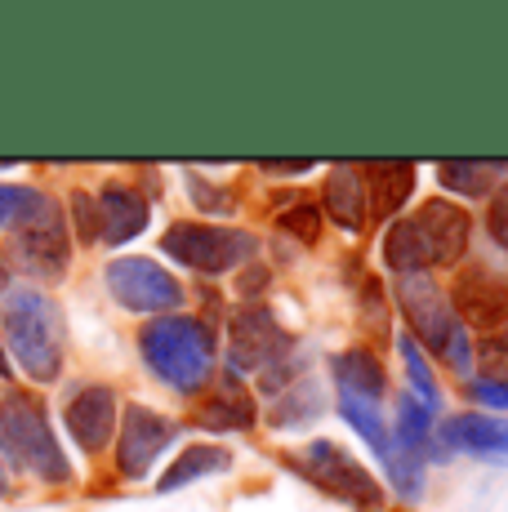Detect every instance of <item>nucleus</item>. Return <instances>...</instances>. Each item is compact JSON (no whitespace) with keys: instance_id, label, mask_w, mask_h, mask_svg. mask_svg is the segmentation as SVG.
<instances>
[{"instance_id":"nucleus-1","label":"nucleus","mask_w":508,"mask_h":512,"mask_svg":"<svg viewBox=\"0 0 508 512\" xmlns=\"http://www.w3.org/2000/svg\"><path fill=\"white\" fill-rule=\"evenodd\" d=\"M468 210L451 205L446 196L419 205L410 219H397L384 236V259L397 277H410V272H428L442 268V263H455L459 254L468 250Z\"/></svg>"},{"instance_id":"nucleus-2","label":"nucleus","mask_w":508,"mask_h":512,"mask_svg":"<svg viewBox=\"0 0 508 512\" xmlns=\"http://www.w3.org/2000/svg\"><path fill=\"white\" fill-rule=\"evenodd\" d=\"M0 330L27 379L54 383L63 374V317L41 290H5Z\"/></svg>"},{"instance_id":"nucleus-3","label":"nucleus","mask_w":508,"mask_h":512,"mask_svg":"<svg viewBox=\"0 0 508 512\" xmlns=\"http://www.w3.org/2000/svg\"><path fill=\"white\" fill-rule=\"evenodd\" d=\"M139 352L156 379L179 392H197L214 370L210 330L192 317H156L139 334Z\"/></svg>"},{"instance_id":"nucleus-4","label":"nucleus","mask_w":508,"mask_h":512,"mask_svg":"<svg viewBox=\"0 0 508 512\" xmlns=\"http://www.w3.org/2000/svg\"><path fill=\"white\" fill-rule=\"evenodd\" d=\"M0 450L18 468H27L32 477L50 481V486H63L72 477V464H67L63 446L54 441L50 415L32 392H9L0 401Z\"/></svg>"},{"instance_id":"nucleus-5","label":"nucleus","mask_w":508,"mask_h":512,"mask_svg":"<svg viewBox=\"0 0 508 512\" xmlns=\"http://www.w3.org/2000/svg\"><path fill=\"white\" fill-rule=\"evenodd\" d=\"M397 303H402L410 330L437 352L446 357L459 374H468L473 366V348H468V334L459 326V317L446 303L442 285H437L428 272H410V277H397Z\"/></svg>"},{"instance_id":"nucleus-6","label":"nucleus","mask_w":508,"mask_h":512,"mask_svg":"<svg viewBox=\"0 0 508 512\" xmlns=\"http://www.w3.org/2000/svg\"><path fill=\"white\" fill-rule=\"evenodd\" d=\"M290 464H295V472L308 477L312 486L335 495L339 504H353L361 512L384 508V486H379L344 446H335V441H308L299 455H290Z\"/></svg>"},{"instance_id":"nucleus-7","label":"nucleus","mask_w":508,"mask_h":512,"mask_svg":"<svg viewBox=\"0 0 508 512\" xmlns=\"http://www.w3.org/2000/svg\"><path fill=\"white\" fill-rule=\"evenodd\" d=\"M161 254H170L183 268L219 277V272L246 263L250 254H259V236H250L241 228H219V223H174L161 236Z\"/></svg>"},{"instance_id":"nucleus-8","label":"nucleus","mask_w":508,"mask_h":512,"mask_svg":"<svg viewBox=\"0 0 508 512\" xmlns=\"http://www.w3.org/2000/svg\"><path fill=\"white\" fill-rule=\"evenodd\" d=\"M14 232V259L23 263L27 272H36V277H45V281H58L67 272V223H63V214H58V205H54V196H36V205L27 210V219L18 223V228H9Z\"/></svg>"},{"instance_id":"nucleus-9","label":"nucleus","mask_w":508,"mask_h":512,"mask_svg":"<svg viewBox=\"0 0 508 512\" xmlns=\"http://www.w3.org/2000/svg\"><path fill=\"white\" fill-rule=\"evenodd\" d=\"M103 281L112 299L130 312H170L183 303V285L152 259H112Z\"/></svg>"},{"instance_id":"nucleus-10","label":"nucleus","mask_w":508,"mask_h":512,"mask_svg":"<svg viewBox=\"0 0 508 512\" xmlns=\"http://www.w3.org/2000/svg\"><path fill=\"white\" fill-rule=\"evenodd\" d=\"M228 343L237 370H272L281 361H290V348H295V339L277 326V317L263 303H246V308L232 312Z\"/></svg>"},{"instance_id":"nucleus-11","label":"nucleus","mask_w":508,"mask_h":512,"mask_svg":"<svg viewBox=\"0 0 508 512\" xmlns=\"http://www.w3.org/2000/svg\"><path fill=\"white\" fill-rule=\"evenodd\" d=\"M174 437H179V432H174L170 419L139 406V401H130L125 419H121V432H116V468H121V477L125 481L148 477L152 464L161 459V450L174 446Z\"/></svg>"},{"instance_id":"nucleus-12","label":"nucleus","mask_w":508,"mask_h":512,"mask_svg":"<svg viewBox=\"0 0 508 512\" xmlns=\"http://www.w3.org/2000/svg\"><path fill=\"white\" fill-rule=\"evenodd\" d=\"M455 312L468 326H482V330L508 326V277L491 268H468L455 281Z\"/></svg>"},{"instance_id":"nucleus-13","label":"nucleus","mask_w":508,"mask_h":512,"mask_svg":"<svg viewBox=\"0 0 508 512\" xmlns=\"http://www.w3.org/2000/svg\"><path fill=\"white\" fill-rule=\"evenodd\" d=\"M63 423L85 455H99L116 437V392L112 388H81L63 410Z\"/></svg>"},{"instance_id":"nucleus-14","label":"nucleus","mask_w":508,"mask_h":512,"mask_svg":"<svg viewBox=\"0 0 508 512\" xmlns=\"http://www.w3.org/2000/svg\"><path fill=\"white\" fill-rule=\"evenodd\" d=\"M361 179H366V219L388 223L410 201V192H415V165L375 161V165H361Z\"/></svg>"},{"instance_id":"nucleus-15","label":"nucleus","mask_w":508,"mask_h":512,"mask_svg":"<svg viewBox=\"0 0 508 512\" xmlns=\"http://www.w3.org/2000/svg\"><path fill=\"white\" fill-rule=\"evenodd\" d=\"M94 205H99V241H107V245L134 241V236L148 228V219H152V205L143 201V192L121 187V183L103 187V196Z\"/></svg>"},{"instance_id":"nucleus-16","label":"nucleus","mask_w":508,"mask_h":512,"mask_svg":"<svg viewBox=\"0 0 508 512\" xmlns=\"http://www.w3.org/2000/svg\"><path fill=\"white\" fill-rule=\"evenodd\" d=\"M442 446L482 459H508V423L491 415H451L442 423Z\"/></svg>"},{"instance_id":"nucleus-17","label":"nucleus","mask_w":508,"mask_h":512,"mask_svg":"<svg viewBox=\"0 0 508 512\" xmlns=\"http://www.w3.org/2000/svg\"><path fill=\"white\" fill-rule=\"evenodd\" d=\"M326 210L330 219L339 223L344 232H361L366 223V179H361V165L344 161L330 170L326 179Z\"/></svg>"},{"instance_id":"nucleus-18","label":"nucleus","mask_w":508,"mask_h":512,"mask_svg":"<svg viewBox=\"0 0 508 512\" xmlns=\"http://www.w3.org/2000/svg\"><path fill=\"white\" fill-rule=\"evenodd\" d=\"M330 370H335L339 397H357V401L379 406V397H384V366H379V357L370 348L344 352V357L330 361Z\"/></svg>"},{"instance_id":"nucleus-19","label":"nucleus","mask_w":508,"mask_h":512,"mask_svg":"<svg viewBox=\"0 0 508 512\" xmlns=\"http://www.w3.org/2000/svg\"><path fill=\"white\" fill-rule=\"evenodd\" d=\"M228 468H232V450H223V446H192V450H183V455L174 459L170 472H161L156 490H179V486H188V481L214 477V472H228Z\"/></svg>"},{"instance_id":"nucleus-20","label":"nucleus","mask_w":508,"mask_h":512,"mask_svg":"<svg viewBox=\"0 0 508 512\" xmlns=\"http://www.w3.org/2000/svg\"><path fill=\"white\" fill-rule=\"evenodd\" d=\"M201 423L205 428H250L254 423V401L250 392L237 383V374L228 370V379H223V388L210 397V406L201 410Z\"/></svg>"},{"instance_id":"nucleus-21","label":"nucleus","mask_w":508,"mask_h":512,"mask_svg":"<svg viewBox=\"0 0 508 512\" xmlns=\"http://www.w3.org/2000/svg\"><path fill=\"white\" fill-rule=\"evenodd\" d=\"M428 419H433V410H424V406H419V401L406 392V397L397 401V437H393V441H397L402 450H410V455L424 459V450L433 446V423H428Z\"/></svg>"},{"instance_id":"nucleus-22","label":"nucleus","mask_w":508,"mask_h":512,"mask_svg":"<svg viewBox=\"0 0 508 512\" xmlns=\"http://www.w3.org/2000/svg\"><path fill=\"white\" fill-rule=\"evenodd\" d=\"M508 165L491 161V165H477V161H442L437 165V179H442L451 192H464V196H482Z\"/></svg>"},{"instance_id":"nucleus-23","label":"nucleus","mask_w":508,"mask_h":512,"mask_svg":"<svg viewBox=\"0 0 508 512\" xmlns=\"http://www.w3.org/2000/svg\"><path fill=\"white\" fill-rule=\"evenodd\" d=\"M339 415H344L361 432V437H366V446H375L379 459L393 450V432H388V423H384V415H379V406H370V401H357V397H339Z\"/></svg>"},{"instance_id":"nucleus-24","label":"nucleus","mask_w":508,"mask_h":512,"mask_svg":"<svg viewBox=\"0 0 508 512\" xmlns=\"http://www.w3.org/2000/svg\"><path fill=\"white\" fill-rule=\"evenodd\" d=\"M397 352H402L406 374H410V383H415V392H410V397H415L424 410H433V415H437V406H442V401H437V379H433V370H428L419 343L410 339V334H402V339H397Z\"/></svg>"},{"instance_id":"nucleus-25","label":"nucleus","mask_w":508,"mask_h":512,"mask_svg":"<svg viewBox=\"0 0 508 512\" xmlns=\"http://www.w3.org/2000/svg\"><path fill=\"white\" fill-rule=\"evenodd\" d=\"M477 361H482L486 383H504L508 388V334H486L482 348H477Z\"/></svg>"},{"instance_id":"nucleus-26","label":"nucleus","mask_w":508,"mask_h":512,"mask_svg":"<svg viewBox=\"0 0 508 512\" xmlns=\"http://www.w3.org/2000/svg\"><path fill=\"white\" fill-rule=\"evenodd\" d=\"M36 187H14V183H0V228H18L27 219V210L36 205Z\"/></svg>"},{"instance_id":"nucleus-27","label":"nucleus","mask_w":508,"mask_h":512,"mask_svg":"<svg viewBox=\"0 0 508 512\" xmlns=\"http://www.w3.org/2000/svg\"><path fill=\"white\" fill-rule=\"evenodd\" d=\"M321 415V397H317V388L312 383H304V388H295L290 392V410H277V423H299V419H317Z\"/></svg>"},{"instance_id":"nucleus-28","label":"nucleus","mask_w":508,"mask_h":512,"mask_svg":"<svg viewBox=\"0 0 508 512\" xmlns=\"http://www.w3.org/2000/svg\"><path fill=\"white\" fill-rule=\"evenodd\" d=\"M72 214H76V232H81V241H99V205H94L90 192L72 196Z\"/></svg>"},{"instance_id":"nucleus-29","label":"nucleus","mask_w":508,"mask_h":512,"mask_svg":"<svg viewBox=\"0 0 508 512\" xmlns=\"http://www.w3.org/2000/svg\"><path fill=\"white\" fill-rule=\"evenodd\" d=\"M486 232L508 250V183H500V192L491 196V210H486Z\"/></svg>"},{"instance_id":"nucleus-30","label":"nucleus","mask_w":508,"mask_h":512,"mask_svg":"<svg viewBox=\"0 0 508 512\" xmlns=\"http://www.w3.org/2000/svg\"><path fill=\"white\" fill-rule=\"evenodd\" d=\"M281 228H290L295 236H304V241H317V205H295V210H286V219H281Z\"/></svg>"},{"instance_id":"nucleus-31","label":"nucleus","mask_w":508,"mask_h":512,"mask_svg":"<svg viewBox=\"0 0 508 512\" xmlns=\"http://www.w3.org/2000/svg\"><path fill=\"white\" fill-rule=\"evenodd\" d=\"M468 392H473V401H482V406H491V410H508V388H504V383L473 379V383H468Z\"/></svg>"},{"instance_id":"nucleus-32","label":"nucleus","mask_w":508,"mask_h":512,"mask_svg":"<svg viewBox=\"0 0 508 512\" xmlns=\"http://www.w3.org/2000/svg\"><path fill=\"white\" fill-rule=\"evenodd\" d=\"M263 170H268V174H308L312 161H268Z\"/></svg>"},{"instance_id":"nucleus-33","label":"nucleus","mask_w":508,"mask_h":512,"mask_svg":"<svg viewBox=\"0 0 508 512\" xmlns=\"http://www.w3.org/2000/svg\"><path fill=\"white\" fill-rule=\"evenodd\" d=\"M14 374V366H9V357H5V348H0V379H9Z\"/></svg>"},{"instance_id":"nucleus-34","label":"nucleus","mask_w":508,"mask_h":512,"mask_svg":"<svg viewBox=\"0 0 508 512\" xmlns=\"http://www.w3.org/2000/svg\"><path fill=\"white\" fill-rule=\"evenodd\" d=\"M9 290V272H5V263H0V294Z\"/></svg>"},{"instance_id":"nucleus-35","label":"nucleus","mask_w":508,"mask_h":512,"mask_svg":"<svg viewBox=\"0 0 508 512\" xmlns=\"http://www.w3.org/2000/svg\"><path fill=\"white\" fill-rule=\"evenodd\" d=\"M9 490V477H5V464H0V495H5Z\"/></svg>"}]
</instances>
